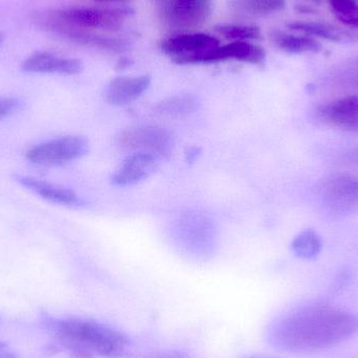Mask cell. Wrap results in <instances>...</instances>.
Listing matches in <instances>:
<instances>
[{"label": "cell", "instance_id": "obj_1", "mask_svg": "<svg viewBox=\"0 0 358 358\" xmlns=\"http://www.w3.org/2000/svg\"><path fill=\"white\" fill-rule=\"evenodd\" d=\"M358 330L352 313L330 307H309L275 319L266 332L271 346L286 352L324 350L350 338Z\"/></svg>", "mask_w": 358, "mask_h": 358}, {"label": "cell", "instance_id": "obj_2", "mask_svg": "<svg viewBox=\"0 0 358 358\" xmlns=\"http://www.w3.org/2000/svg\"><path fill=\"white\" fill-rule=\"evenodd\" d=\"M44 328L54 334L61 344L82 355L99 357H119L128 345L123 334L92 320L60 317L43 313Z\"/></svg>", "mask_w": 358, "mask_h": 358}, {"label": "cell", "instance_id": "obj_3", "mask_svg": "<svg viewBox=\"0 0 358 358\" xmlns=\"http://www.w3.org/2000/svg\"><path fill=\"white\" fill-rule=\"evenodd\" d=\"M31 20L36 27L43 29V31L60 36L64 39L81 44V45L100 48V50L113 52H126L131 46L127 40L99 35V34L92 33L88 29H79V27L66 24L59 18L55 8L34 10Z\"/></svg>", "mask_w": 358, "mask_h": 358}, {"label": "cell", "instance_id": "obj_4", "mask_svg": "<svg viewBox=\"0 0 358 358\" xmlns=\"http://www.w3.org/2000/svg\"><path fill=\"white\" fill-rule=\"evenodd\" d=\"M117 146L130 153H147L159 159L173 153L176 140L171 132L157 126H134L120 132Z\"/></svg>", "mask_w": 358, "mask_h": 358}, {"label": "cell", "instance_id": "obj_5", "mask_svg": "<svg viewBox=\"0 0 358 358\" xmlns=\"http://www.w3.org/2000/svg\"><path fill=\"white\" fill-rule=\"evenodd\" d=\"M59 18L71 27L83 29H102L117 31L123 27L126 17L131 16L134 10L131 8H56Z\"/></svg>", "mask_w": 358, "mask_h": 358}, {"label": "cell", "instance_id": "obj_6", "mask_svg": "<svg viewBox=\"0 0 358 358\" xmlns=\"http://www.w3.org/2000/svg\"><path fill=\"white\" fill-rule=\"evenodd\" d=\"M90 142L81 136H66L36 145L27 153V161L38 166H58L85 157Z\"/></svg>", "mask_w": 358, "mask_h": 358}, {"label": "cell", "instance_id": "obj_7", "mask_svg": "<svg viewBox=\"0 0 358 358\" xmlns=\"http://www.w3.org/2000/svg\"><path fill=\"white\" fill-rule=\"evenodd\" d=\"M166 24L174 29H191L206 22L212 0H157Z\"/></svg>", "mask_w": 358, "mask_h": 358}, {"label": "cell", "instance_id": "obj_8", "mask_svg": "<svg viewBox=\"0 0 358 358\" xmlns=\"http://www.w3.org/2000/svg\"><path fill=\"white\" fill-rule=\"evenodd\" d=\"M220 45V41L208 34H181L164 40L162 50L176 64H193L201 55Z\"/></svg>", "mask_w": 358, "mask_h": 358}, {"label": "cell", "instance_id": "obj_9", "mask_svg": "<svg viewBox=\"0 0 358 358\" xmlns=\"http://www.w3.org/2000/svg\"><path fill=\"white\" fill-rule=\"evenodd\" d=\"M324 201L336 214L346 215L358 210V178L334 176L324 187Z\"/></svg>", "mask_w": 358, "mask_h": 358}, {"label": "cell", "instance_id": "obj_10", "mask_svg": "<svg viewBox=\"0 0 358 358\" xmlns=\"http://www.w3.org/2000/svg\"><path fill=\"white\" fill-rule=\"evenodd\" d=\"M266 52L262 46L248 41H234L201 55L194 60L193 64H208L220 61L236 60L250 64L262 65Z\"/></svg>", "mask_w": 358, "mask_h": 358}, {"label": "cell", "instance_id": "obj_11", "mask_svg": "<svg viewBox=\"0 0 358 358\" xmlns=\"http://www.w3.org/2000/svg\"><path fill=\"white\" fill-rule=\"evenodd\" d=\"M159 162L161 159L155 155L129 153L113 174L111 182L117 187L138 185L157 171Z\"/></svg>", "mask_w": 358, "mask_h": 358}, {"label": "cell", "instance_id": "obj_12", "mask_svg": "<svg viewBox=\"0 0 358 358\" xmlns=\"http://www.w3.org/2000/svg\"><path fill=\"white\" fill-rule=\"evenodd\" d=\"M151 85L149 76H120L109 82L105 98L109 104L125 106L138 100Z\"/></svg>", "mask_w": 358, "mask_h": 358}, {"label": "cell", "instance_id": "obj_13", "mask_svg": "<svg viewBox=\"0 0 358 358\" xmlns=\"http://www.w3.org/2000/svg\"><path fill=\"white\" fill-rule=\"evenodd\" d=\"M21 69L29 73H58L73 76L80 73L83 64L78 59L63 58L50 52H38L23 61Z\"/></svg>", "mask_w": 358, "mask_h": 358}, {"label": "cell", "instance_id": "obj_14", "mask_svg": "<svg viewBox=\"0 0 358 358\" xmlns=\"http://www.w3.org/2000/svg\"><path fill=\"white\" fill-rule=\"evenodd\" d=\"M14 178L19 185L24 187L25 189H29L36 195L48 200V201L52 202V203L67 206H83L81 198L73 189L41 180V179L31 178V176L17 174Z\"/></svg>", "mask_w": 358, "mask_h": 358}, {"label": "cell", "instance_id": "obj_15", "mask_svg": "<svg viewBox=\"0 0 358 358\" xmlns=\"http://www.w3.org/2000/svg\"><path fill=\"white\" fill-rule=\"evenodd\" d=\"M324 121L347 131L358 132V96H348L320 109Z\"/></svg>", "mask_w": 358, "mask_h": 358}, {"label": "cell", "instance_id": "obj_16", "mask_svg": "<svg viewBox=\"0 0 358 358\" xmlns=\"http://www.w3.org/2000/svg\"><path fill=\"white\" fill-rule=\"evenodd\" d=\"M288 29L290 31H300L304 35L310 37L320 38V39L328 40L332 42H341L343 40L348 41H357L358 34L334 27L329 23L313 22V21H294L288 23Z\"/></svg>", "mask_w": 358, "mask_h": 358}, {"label": "cell", "instance_id": "obj_17", "mask_svg": "<svg viewBox=\"0 0 358 358\" xmlns=\"http://www.w3.org/2000/svg\"><path fill=\"white\" fill-rule=\"evenodd\" d=\"M273 43L288 54L300 55L304 52H319L322 44L315 38L307 35H294L282 31H273L271 34Z\"/></svg>", "mask_w": 358, "mask_h": 358}, {"label": "cell", "instance_id": "obj_18", "mask_svg": "<svg viewBox=\"0 0 358 358\" xmlns=\"http://www.w3.org/2000/svg\"><path fill=\"white\" fill-rule=\"evenodd\" d=\"M229 8L248 16H266L283 10L286 0H229Z\"/></svg>", "mask_w": 358, "mask_h": 358}, {"label": "cell", "instance_id": "obj_19", "mask_svg": "<svg viewBox=\"0 0 358 358\" xmlns=\"http://www.w3.org/2000/svg\"><path fill=\"white\" fill-rule=\"evenodd\" d=\"M322 240L313 229L299 234L292 243V250L296 257L305 260H313L322 252Z\"/></svg>", "mask_w": 358, "mask_h": 358}, {"label": "cell", "instance_id": "obj_20", "mask_svg": "<svg viewBox=\"0 0 358 358\" xmlns=\"http://www.w3.org/2000/svg\"><path fill=\"white\" fill-rule=\"evenodd\" d=\"M336 20L351 29H358L357 0H328Z\"/></svg>", "mask_w": 358, "mask_h": 358}, {"label": "cell", "instance_id": "obj_21", "mask_svg": "<svg viewBox=\"0 0 358 358\" xmlns=\"http://www.w3.org/2000/svg\"><path fill=\"white\" fill-rule=\"evenodd\" d=\"M199 105L198 98L191 94H185V96H176L163 101L157 105V109L165 115H182L197 110Z\"/></svg>", "mask_w": 358, "mask_h": 358}, {"label": "cell", "instance_id": "obj_22", "mask_svg": "<svg viewBox=\"0 0 358 358\" xmlns=\"http://www.w3.org/2000/svg\"><path fill=\"white\" fill-rule=\"evenodd\" d=\"M214 29L225 39L234 41L261 39V29L257 25L219 24Z\"/></svg>", "mask_w": 358, "mask_h": 358}, {"label": "cell", "instance_id": "obj_23", "mask_svg": "<svg viewBox=\"0 0 358 358\" xmlns=\"http://www.w3.org/2000/svg\"><path fill=\"white\" fill-rule=\"evenodd\" d=\"M22 107V101L15 96H0V121L15 115Z\"/></svg>", "mask_w": 358, "mask_h": 358}, {"label": "cell", "instance_id": "obj_24", "mask_svg": "<svg viewBox=\"0 0 358 358\" xmlns=\"http://www.w3.org/2000/svg\"><path fill=\"white\" fill-rule=\"evenodd\" d=\"M16 351L6 343L0 342V358H17Z\"/></svg>", "mask_w": 358, "mask_h": 358}, {"label": "cell", "instance_id": "obj_25", "mask_svg": "<svg viewBox=\"0 0 358 358\" xmlns=\"http://www.w3.org/2000/svg\"><path fill=\"white\" fill-rule=\"evenodd\" d=\"M134 64V62H132L130 59L128 58H121L119 61H117V65H115V69H117V71H123V69H128V67L131 66V65Z\"/></svg>", "mask_w": 358, "mask_h": 358}, {"label": "cell", "instance_id": "obj_26", "mask_svg": "<svg viewBox=\"0 0 358 358\" xmlns=\"http://www.w3.org/2000/svg\"><path fill=\"white\" fill-rule=\"evenodd\" d=\"M200 155V149L194 148L192 149L191 151H189V153L187 155V159L189 162V163H193L197 159V157Z\"/></svg>", "mask_w": 358, "mask_h": 358}, {"label": "cell", "instance_id": "obj_27", "mask_svg": "<svg viewBox=\"0 0 358 358\" xmlns=\"http://www.w3.org/2000/svg\"><path fill=\"white\" fill-rule=\"evenodd\" d=\"M90 1L100 2V3H127L131 0H90Z\"/></svg>", "mask_w": 358, "mask_h": 358}, {"label": "cell", "instance_id": "obj_28", "mask_svg": "<svg viewBox=\"0 0 358 358\" xmlns=\"http://www.w3.org/2000/svg\"><path fill=\"white\" fill-rule=\"evenodd\" d=\"M159 358H189L187 355H183V353L180 352H170L167 353V355H162L161 357Z\"/></svg>", "mask_w": 358, "mask_h": 358}, {"label": "cell", "instance_id": "obj_29", "mask_svg": "<svg viewBox=\"0 0 358 358\" xmlns=\"http://www.w3.org/2000/svg\"><path fill=\"white\" fill-rule=\"evenodd\" d=\"M296 8L300 13H308V14H309V13L315 12V10H313V8H309V6H296Z\"/></svg>", "mask_w": 358, "mask_h": 358}, {"label": "cell", "instance_id": "obj_30", "mask_svg": "<svg viewBox=\"0 0 358 358\" xmlns=\"http://www.w3.org/2000/svg\"><path fill=\"white\" fill-rule=\"evenodd\" d=\"M310 1L315 4H321L322 1H323V0H310Z\"/></svg>", "mask_w": 358, "mask_h": 358}, {"label": "cell", "instance_id": "obj_31", "mask_svg": "<svg viewBox=\"0 0 358 358\" xmlns=\"http://www.w3.org/2000/svg\"><path fill=\"white\" fill-rule=\"evenodd\" d=\"M353 80H355V84H357V86L358 87V71H357V73H355V79H353Z\"/></svg>", "mask_w": 358, "mask_h": 358}, {"label": "cell", "instance_id": "obj_32", "mask_svg": "<svg viewBox=\"0 0 358 358\" xmlns=\"http://www.w3.org/2000/svg\"><path fill=\"white\" fill-rule=\"evenodd\" d=\"M245 358H271V357H257V355H252V357H248Z\"/></svg>", "mask_w": 358, "mask_h": 358}, {"label": "cell", "instance_id": "obj_33", "mask_svg": "<svg viewBox=\"0 0 358 358\" xmlns=\"http://www.w3.org/2000/svg\"><path fill=\"white\" fill-rule=\"evenodd\" d=\"M2 42V36H1V34H0V43H1Z\"/></svg>", "mask_w": 358, "mask_h": 358}, {"label": "cell", "instance_id": "obj_34", "mask_svg": "<svg viewBox=\"0 0 358 358\" xmlns=\"http://www.w3.org/2000/svg\"><path fill=\"white\" fill-rule=\"evenodd\" d=\"M357 1H358V0H357Z\"/></svg>", "mask_w": 358, "mask_h": 358}]
</instances>
